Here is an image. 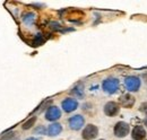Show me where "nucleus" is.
I'll use <instances>...</instances> for the list:
<instances>
[{
    "mask_svg": "<svg viewBox=\"0 0 147 140\" xmlns=\"http://www.w3.org/2000/svg\"><path fill=\"white\" fill-rule=\"evenodd\" d=\"M102 87L104 89V92L109 94H114L119 89V80L117 78H108L103 81Z\"/></svg>",
    "mask_w": 147,
    "mask_h": 140,
    "instance_id": "f257e3e1",
    "label": "nucleus"
},
{
    "mask_svg": "<svg viewBox=\"0 0 147 140\" xmlns=\"http://www.w3.org/2000/svg\"><path fill=\"white\" fill-rule=\"evenodd\" d=\"M129 125L128 123L123 122V121H120L114 125V129H113V132H114V136L118 137V138H123L126 137L129 133Z\"/></svg>",
    "mask_w": 147,
    "mask_h": 140,
    "instance_id": "f03ea898",
    "label": "nucleus"
},
{
    "mask_svg": "<svg viewBox=\"0 0 147 140\" xmlns=\"http://www.w3.org/2000/svg\"><path fill=\"white\" fill-rule=\"evenodd\" d=\"M140 84H142L140 79L135 76H130L125 79V86L129 92H137L140 87Z\"/></svg>",
    "mask_w": 147,
    "mask_h": 140,
    "instance_id": "7ed1b4c3",
    "label": "nucleus"
},
{
    "mask_svg": "<svg viewBox=\"0 0 147 140\" xmlns=\"http://www.w3.org/2000/svg\"><path fill=\"white\" fill-rule=\"evenodd\" d=\"M97 135H98V129H97V127L94 125V124H88V125H86L85 129L83 130V133H82L83 139H85V140L94 139V138L97 137Z\"/></svg>",
    "mask_w": 147,
    "mask_h": 140,
    "instance_id": "20e7f679",
    "label": "nucleus"
},
{
    "mask_svg": "<svg viewBox=\"0 0 147 140\" xmlns=\"http://www.w3.org/2000/svg\"><path fill=\"white\" fill-rule=\"evenodd\" d=\"M85 123V119L82 115H74L69 119V127L73 130H79Z\"/></svg>",
    "mask_w": 147,
    "mask_h": 140,
    "instance_id": "39448f33",
    "label": "nucleus"
},
{
    "mask_svg": "<svg viewBox=\"0 0 147 140\" xmlns=\"http://www.w3.org/2000/svg\"><path fill=\"white\" fill-rule=\"evenodd\" d=\"M61 116V111L59 110V107L57 106H51L48 108L47 113H45V119L49 121H55Z\"/></svg>",
    "mask_w": 147,
    "mask_h": 140,
    "instance_id": "423d86ee",
    "label": "nucleus"
},
{
    "mask_svg": "<svg viewBox=\"0 0 147 140\" xmlns=\"http://www.w3.org/2000/svg\"><path fill=\"white\" fill-rule=\"evenodd\" d=\"M135 102H136L135 97L131 96L130 94H123V95H121L120 98H119V103L121 104V106H123V107H126V108L132 107L134 104H135Z\"/></svg>",
    "mask_w": 147,
    "mask_h": 140,
    "instance_id": "0eeeda50",
    "label": "nucleus"
},
{
    "mask_svg": "<svg viewBox=\"0 0 147 140\" xmlns=\"http://www.w3.org/2000/svg\"><path fill=\"white\" fill-rule=\"evenodd\" d=\"M146 135V130L143 128V125H136L131 132V137L134 140H144Z\"/></svg>",
    "mask_w": 147,
    "mask_h": 140,
    "instance_id": "6e6552de",
    "label": "nucleus"
},
{
    "mask_svg": "<svg viewBox=\"0 0 147 140\" xmlns=\"http://www.w3.org/2000/svg\"><path fill=\"white\" fill-rule=\"evenodd\" d=\"M119 105L117 104L115 102H109L107 103L105 106H104V113L108 115V116H114L119 113Z\"/></svg>",
    "mask_w": 147,
    "mask_h": 140,
    "instance_id": "1a4fd4ad",
    "label": "nucleus"
},
{
    "mask_svg": "<svg viewBox=\"0 0 147 140\" xmlns=\"http://www.w3.org/2000/svg\"><path fill=\"white\" fill-rule=\"evenodd\" d=\"M61 105H62L63 111H66L67 113H70V112L75 111L78 107V102L76 100H74V98H66Z\"/></svg>",
    "mask_w": 147,
    "mask_h": 140,
    "instance_id": "9d476101",
    "label": "nucleus"
},
{
    "mask_svg": "<svg viewBox=\"0 0 147 140\" xmlns=\"http://www.w3.org/2000/svg\"><path fill=\"white\" fill-rule=\"evenodd\" d=\"M61 130H62L61 124H59V123H53V124H51V125L48 128V135H49L50 137H55V136H58V135L61 132Z\"/></svg>",
    "mask_w": 147,
    "mask_h": 140,
    "instance_id": "9b49d317",
    "label": "nucleus"
},
{
    "mask_svg": "<svg viewBox=\"0 0 147 140\" xmlns=\"http://www.w3.org/2000/svg\"><path fill=\"white\" fill-rule=\"evenodd\" d=\"M35 122H36V116H32L31 119H28L26 122L23 124L22 128H23L24 130H28V129H31V128L34 125V123Z\"/></svg>",
    "mask_w": 147,
    "mask_h": 140,
    "instance_id": "f8f14e48",
    "label": "nucleus"
},
{
    "mask_svg": "<svg viewBox=\"0 0 147 140\" xmlns=\"http://www.w3.org/2000/svg\"><path fill=\"white\" fill-rule=\"evenodd\" d=\"M34 19H35V15H34V14H32V13L25 14V15H24V17H23V20H24V23H25V24H27V25H31V24H33Z\"/></svg>",
    "mask_w": 147,
    "mask_h": 140,
    "instance_id": "ddd939ff",
    "label": "nucleus"
},
{
    "mask_svg": "<svg viewBox=\"0 0 147 140\" xmlns=\"http://www.w3.org/2000/svg\"><path fill=\"white\" fill-rule=\"evenodd\" d=\"M43 43H44V38H43V36L40 34L36 35L35 38H34V41H33V45L37 46V45H42Z\"/></svg>",
    "mask_w": 147,
    "mask_h": 140,
    "instance_id": "4468645a",
    "label": "nucleus"
},
{
    "mask_svg": "<svg viewBox=\"0 0 147 140\" xmlns=\"http://www.w3.org/2000/svg\"><path fill=\"white\" fill-rule=\"evenodd\" d=\"M139 111L143 112V113H147V102L146 103H143L139 107Z\"/></svg>",
    "mask_w": 147,
    "mask_h": 140,
    "instance_id": "2eb2a0df",
    "label": "nucleus"
},
{
    "mask_svg": "<svg viewBox=\"0 0 147 140\" xmlns=\"http://www.w3.org/2000/svg\"><path fill=\"white\" fill-rule=\"evenodd\" d=\"M35 132H40V133H42V135H44V132H45V129H44V127L43 125H41L40 128H37V129H35Z\"/></svg>",
    "mask_w": 147,
    "mask_h": 140,
    "instance_id": "dca6fc26",
    "label": "nucleus"
},
{
    "mask_svg": "<svg viewBox=\"0 0 147 140\" xmlns=\"http://www.w3.org/2000/svg\"><path fill=\"white\" fill-rule=\"evenodd\" d=\"M5 140H18V138H16V137H15V133H13L11 136H7V137L5 138Z\"/></svg>",
    "mask_w": 147,
    "mask_h": 140,
    "instance_id": "f3484780",
    "label": "nucleus"
},
{
    "mask_svg": "<svg viewBox=\"0 0 147 140\" xmlns=\"http://www.w3.org/2000/svg\"><path fill=\"white\" fill-rule=\"evenodd\" d=\"M144 124L147 127V118H145V120H144Z\"/></svg>",
    "mask_w": 147,
    "mask_h": 140,
    "instance_id": "a211bd4d",
    "label": "nucleus"
},
{
    "mask_svg": "<svg viewBox=\"0 0 147 140\" xmlns=\"http://www.w3.org/2000/svg\"><path fill=\"white\" fill-rule=\"evenodd\" d=\"M26 140H37L36 138H28V139H26Z\"/></svg>",
    "mask_w": 147,
    "mask_h": 140,
    "instance_id": "6ab92c4d",
    "label": "nucleus"
},
{
    "mask_svg": "<svg viewBox=\"0 0 147 140\" xmlns=\"http://www.w3.org/2000/svg\"><path fill=\"white\" fill-rule=\"evenodd\" d=\"M100 140H103V139H100Z\"/></svg>",
    "mask_w": 147,
    "mask_h": 140,
    "instance_id": "aec40b11",
    "label": "nucleus"
}]
</instances>
